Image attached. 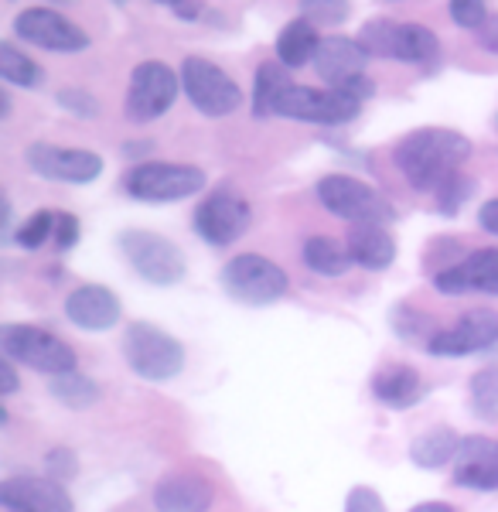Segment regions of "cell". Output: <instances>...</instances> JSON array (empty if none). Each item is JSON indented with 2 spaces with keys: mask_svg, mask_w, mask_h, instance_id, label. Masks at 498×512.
Returning <instances> with one entry per match:
<instances>
[{
  "mask_svg": "<svg viewBox=\"0 0 498 512\" xmlns=\"http://www.w3.org/2000/svg\"><path fill=\"white\" fill-rule=\"evenodd\" d=\"M471 154V140L447 127H420L393 147V164L417 192H437Z\"/></svg>",
  "mask_w": 498,
  "mask_h": 512,
  "instance_id": "6da1fadb",
  "label": "cell"
},
{
  "mask_svg": "<svg viewBox=\"0 0 498 512\" xmlns=\"http://www.w3.org/2000/svg\"><path fill=\"white\" fill-rule=\"evenodd\" d=\"M0 349L11 362L38 369L45 376L76 373V349L38 325H4L0 328Z\"/></svg>",
  "mask_w": 498,
  "mask_h": 512,
  "instance_id": "7a4b0ae2",
  "label": "cell"
},
{
  "mask_svg": "<svg viewBox=\"0 0 498 512\" xmlns=\"http://www.w3.org/2000/svg\"><path fill=\"white\" fill-rule=\"evenodd\" d=\"M123 355H127V366L140 379H151V383L174 379L185 369V349H181L178 338L161 332L157 325H147V321H134L127 328V335H123Z\"/></svg>",
  "mask_w": 498,
  "mask_h": 512,
  "instance_id": "3957f363",
  "label": "cell"
},
{
  "mask_svg": "<svg viewBox=\"0 0 498 512\" xmlns=\"http://www.w3.org/2000/svg\"><path fill=\"white\" fill-rule=\"evenodd\" d=\"M222 287H226V294L236 297L239 304L263 308V304H273L287 294L290 280L277 263L267 260V256L243 253V256H232L226 267H222Z\"/></svg>",
  "mask_w": 498,
  "mask_h": 512,
  "instance_id": "277c9868",
  "label": "cell"
},
{
  "mask_svg": "<svg viewBox=\"0 0 498 512\" xmlns=\"http://www.w3.org/2000/svg\"><path fill=\"white\" fill-rule=\"evenodd\" d=\"M123 188L140 202H178L192 198L205 188V171L192 164H171V161H147L127 171Z\"/></svg>",
  "mask_w": 498,
  "mask_h": 512,
  "instance_id": "5b68a950",
  "label": "cell"
},
{
  "mask_svg": "<svg viewBox=\"0 0 498 512\" xmlns=\"http://www.w3.org/2000/svg\"><path fill=\"white\" fill-rule=\"evenodd\" d=\"M318 198L331 216L348 219L352 226L355 222H379V226H386V222L393 219V205L359 178L325 175L318 181Z\"/></svg>",
  "mask_w": 498,
  "mask_h": 512,
  "instance_id": "8992f818",
  "label": "cell"
},
{
  "mask_svg": "<svg viewBox=\"0 0 498 512\" xmlns=\"http://www.w3.org/2000/svg\"><path fill=\"white\" fill-rule=\"evenodd\" d=\"M120 250L130 260V267L137 270L147 284L171 287L185 277V256L171 239L147 233V229H130L120 236Z\"/></svg>",
  "mask_w": 498,
  "mask_h": 512,
  "instance_id": "52a82bcc",
  "label": "cell"
},
{
  "mask_svg": "<svg viewBox=\"0 0 498 512\" xmlns=\"http://www.w3.org/2000/svg\"><path fill=\"white\" fill-rule=\"evenodd\" d=\"M181 89H185L192 106L198 113H205V117H229L232 110L243 106V89L209 59L181 62Z\"/></svg>",
  "mask_w": 498,
  "mask_h": 512,
  "instance_id": "ba28073f",
  "label": "cell"
},
{
  "mask_svg": "<svg viewBox=\"0 0 498 512\" xmlns=\"http://www.w3.org/2000/svg\"><path fill=\"white\" fill-rule=\"evenodd\" d=\"M181 79L174 76L164 62H140L130 72V89H127V120L134 123H151L161 113H168L178 99Z\"/></svg>",
  "mask_w": 498,
  "mask_h": 512,
  "instance_id": "9c48e42d",
  "label": "cell"
},
{
  "mask_svg": "<svg viewBox=\"0 0 498 512\" xmlns=\"http://www.w3.org/2000/svg\"><path fill=\"white\" fill-rule=\"evenodd\" d=\"M359 99L338 93V89H307V86H294L287 89V96L277 103V113L273 117H287V120H304V123H328V127H338V123H348L359 117Z\"/></svg>",
  "mask_w": 498,
  "mask_h": 512,
  "instance_id": "30bf717a",
  "label": "cell"
},
{
  "mask_svg": "<svg viewBox=\"0 0 498 512\" xmlns=\"http://www.w3.org/2000/svg\"><path fill=\"white\" fill-rule=\"evenodd\" d=\"M28 168L38 178L48 181H69V185H89L103 175V158L93 151H79V147H55V144H31L28 147Z\"/></svg>",
  "mask_w": 498,
  "mask_h": 512,
  "instance_id": "8fae6325",
  "label": "cell"
},
{
  "mask_svg": "<svg viewBox=\"0 0 498 512\" xmlns=\"http://www.w3.org/2000/svg\"><path fill=\"white\" fill-rule=\"evenodd\" d=\"M498 342V315L495 311L475 308L468 315H461L451 328L430 335L427 352L430 355H444V359H461V355H475L492 349Z\"/></svg>",
  "mask_w": 498,
  "mask_h": 512,
  "instance_id": "7c38bea8",
  "label": "cell"
},
{
  "mask_svg": "<svg viewBox=\"0 0 498 512\" xmlns=\"http://www.w3.org/2000/svg\"><path fill=\"white\" fill-rule=\"evenodd\" d=\"M14 35L45 48V52H82L89 45L86 31L72 24L65 14L48 11V7H28L14 18Z\"/></svg>",
  "mask_w": 498,
  "mask_h": 512,
  "instance_id": "4fadbf2b",
  "label": "cell"
},
{
  "mask_svg": "<svg viewBox=\"0 0 498 512\" xmlns=\"http://www.w3.org/2000/svg\"><path fill=\"white\" fill-rule=\"evenodd\" d=\"M249 205L232 192H212L202 205L195 209V229L205 243L212 246H229L249 229Z\"/></svg>",
  "mask_w": 498,
  "mask_h": 512,
  "instance_id": "5bb4252c",
  "label": "cell"
},
{
  "mask_svg": "<svg viewBox=\"0 0 498 512\" xmlns=\"http://www.w3.org/2000/svg\"><path fill=\"white\" fill-rule=\"evenodd\" d=\"M0 502L7 512H72V495L58 478L14 475L0 485Z\"/></svg>",
  "mask_w": 498,
  "mask_h": 512,
  "instance_id": "9a60e30c",
  "label": "cell"
},
{
  "mask_svg": "<svg viewBox=\"0 0 498 512\" xmlns=\"http://www.w3.org/2000/svg\"><path fill=\"white\" fill-rule=\"evenodd\" d=\"M434 287L441 294H498V250H475L461 263L434 274Z\"/></svg>",
  "mask_w": 498,
  "mask_h": 512,
  "instance_id": "2e32d148",
  "label": "cell"
},
{
  "mask_svg": "<svg viewBox=\"0 0 498 512\" xmlns=\"http://www.w3.org/2000/svg\"><path fill=\"white\" fill-rule=\"evenodd\" d=\"M65 315L82 332H106L123 318V304L110 287L82 284L65 297Z\"/></svg>",
  "mask_w": 498,
  "mask_h": 512,
  "instance_id": "e0dca14e",
  "label": "cell"
},
{
  "mask_svg": "<svg viewBox=\"0 0 498 512\" xmlns=\"http://www.w3.org/2000/svg\"><path fill=\"white\" fill-rule=\"evenodd\" d=\"M454 482H458L461 489H478V492L498 489V441H492V437H485V434L461 437Z\"/></svg>",
  "mask_w": 498,
  "mask_h": 512,
  "instance_id": "ac0fdd59",
  "label": "cell"
},
{
  "mask_svg": "<svg viewBox=\"0 0 498 512\" xmlns=\"http://www.w3.org/2000/svg\"><path fill=\"white\" fill-rule=\"evenodd\" d=\"M365 62H369V52H365L359 41L321 38L318 55H314V72H318L331 89H342L352 79L365 76Z\"/></svg>",
  "mask_w": 498,
  "mask_h": 512,
  "instance_id": "d6986e66",
  "label": "cell"
},
{
  "mask_svg": "<svg viewBox=\"0 0 498 512\" xmlns=\"http://www.w3.org/2000/svg\"><path fill=\"white\" fill-rule=\"evenodd\" d=\"M215 502V489L202 475H168L154 489L157 512H209Z\"/></svg>",
  "mask_w": 498,
  "mask_h": 512,
  "instance_id": "ffe728a7",
  "label": "cell"
},
{
  "mask_svg": "<svg viewBox=\"0 0 498 512\" xmlns=\"http://www.w3.org/2000/svg\"><path fill=\"white\" fill-rule=\"evenodd\" d=\"M345 246L352 253V263H359L365 270H386L396 260V239L379 222H355L348 229Z\"/></svg>",
  "mask_w": 498,
  "mask_h": 512,
  "instance_id": "44dd1931",
  "label": "cell"
},
{
  "mask_svg": "<svg viewBox=\"0 0 498 512\" xmlns=\"http://www.w3.org/2000/svg\"><path fill=\"white\" fill-rule=\"evenodd\" d=\"M372 396L383 407L406 410L423 396V379L413 366H386L372 376Z\"/></svg>",
  "mask_w": 498,
  "mask_h": 512,
  "instance_id": "7402d4cb",
  "label": "cell"
},
{
  "mask_svg": "<svg viewBox=\"0 0 498 512\" xmlns=\"http://www.w3.org/2000/svg\"><path fill=\"white\" fill-rule=\"evenodd\" d=\"M297 82L290 79L284 62H263L260 72H256V86H253V117H273L277 113V103L287 96V89H294Z\"/></svg>",
  "mask_w": 498,
  "mask_h": 512,
  "instance_id": "603a6c76",
  "label": "cell"
},
{
  "mask_svg": "<svg viewBox=\"0 0 498 512\" xmlns=\"http://www.w3.org/2000/svg\"><path fill=\"white\" fill-rule=\"evenodd\" d=\"M318 31H314V24L307 18H297L290 21L284 31H280L277 38V62H284L287 69H301V65L314 62V55H318Z\"/></svg>",
  "mask_w": 498,
  "mask_h": 512,
  "instance_id": "cb8c5ba5",
  "label": "cell"
},
{
  "mask_svg": "<svg viewBox=\"0 0 498 512\" xmlns=\"http://www.w3.org/2000/svg\"><path fill=\"white\" fill-rule=\"evenodd\" d=\"M458 451H461V437L451 427H434V431H423L410 444V461L417 468H444L451 458H458Z\"/></svg>",
  "mask_w": 498,
  "mask_h": 512,
  "instance_id": "d4e9b609",
  "label": "cell"
},
{
  "mask_svg": "<svg viewBox=\"0 0 498 512\" xmlns=\"http://www.w3.org/2000/svg\"><path fill=\"white\" fill-rule=\"evenodd\" d=\"M304 263L318 277H342L352 267V253L331 236H311L304 243Z\"/></svg>",
  "mask_w": 498,
  "mask_h": 512,
  "instance_id": "484cf974",
  "label": "cell"
},
{
  "mask_svg": "<svg viewBox=\"0 0 498 512\" xmlns=\"http://www.w3.org/2000/svg\"><path fill=\"white\" fill-rule=\"evenodd\" d=\"M441 45H437V35L427 28V24H400V35H396V59L410 62V65H423L434 62Z\"/></svg>",
  "mask_w": 498,
  "mask_h": 512,
  "instance_id": "4316f807",
  "label": "cell"
},
{
  "mask_svg": "<svg viewBox=\"0 0 498 512\" xmlns=\"http://www.w3.org/2000/svg\"><path fill=\"white\" fill-rule=\"evenodd\" d=\"M52 396H55L58 403H65V407L82 410V407H93V403L99 400V386H96L89 376H82L79 369H76V373L55 376Z\"/></svg>",
  "mask_w": 498,
  "mask_h": 512,
  "instance_id": "83f0119b",
  "label": "cell"
},
{
  "mask_svg": "<svg viewBox=\"0 0 498 512\" xmlns=\"http://www.w3.org/2000/svg\"><path fill=\"white\" fill-rule=\"evenodd\" d=\"M396 35H400V24L389 18H372L362 24L359 45L376 59H396Z\"/></svg>",
  "mask_w": 498,
  "mask_h": 512,
  "instance_id": "f1b7e54d",
  "label": "cell"
},
{
  "mask_svg": "<svg viewBox=\"0 0 498 512\" xmlns=\"http://www.w3.org/2000/svg\"><path fill=\"white\" fill-rule=\"evenodd\" d=\"M0 76H4V82H11V86L35 89L41 82V69L28 55H21L11 41H4V45H0Z\"/></svg>",
  "mask_w": 498,
  "mask_h": 512,
  "instance_id": "f546056e",
  "label": "cell"
},
{
  "mask_svg": "<svg viewBox=\"0 0 498 512\" xmlns=\"http://www.w3.org/2000/svg\"><path fill=\"white\" fill-rule=\"evenodd\" d=\"M471 410L478 420H498V369H481L471 376Z\"/></svg>",
  "mask_w": 498,
  "mask_h": 512,
  "instance_id": "4dcf8cb0",
  "label": "cell"
},
{
  "mask_svg": "<svg viewBox=\"0 0 498 512\" xmlns=\"http://www.w3.org/2000/svg\"><path fill=\"white\" fill-rule=\"evenodd\" d=\"M55 216H58V212H48V209L35 212L31 219H24V226L18 229V236H14V239H18L24 250H38L45 239L55 236Z\"/></svg>",
  "mask_w": 498,
  "mask_h": 512,
  "instance_id": "1f68e13d",
  "label": "cell"
},
{
  "mask_svg": "<svg viewBox=\"0 0 498 512\" xmlns=\"http://www.w3.org/2000/svg\"><path fill=\"white\" fill-rule=\"evenodd\" d=\"M352 0H301V14L311 24H342L348 18Z\"/></svg>",
  "mask_w": 498,
  "mask_h": 512,
  "instance_id": "d6a6232c",
  "label": "cell"
},
{
  "mask_svg": "<svg viewBox=\"0 0 498 512\" xmlns=\"http://www.w3.org/2000/svg\"><path fill=\"white\" fill-rule=\"evenodd\" d=\"M451 21L458 28L481 31L488 24V0H451Z\"/></svg>",
  "mask_w": 498,
  "mask_h": 512,
  "instance_id": "836d02e7",
  "label": "cell"
},
{
  "mask_svg": "<svg viewBox=\"0 0 498 512\" xmlns=\"http://www.w3.org/2000/svg\"><path fill=\"white\" fill-rule=\"evenodd\" d=\"M471 188H475V185H471V181H464L461 175H454L451 181H447V185L437 188L434 195H437V205H441L444 216H454V212L461 209V202L471 195Z\"/></svg>",
  "mask_w": 498,
  "mask_h": 512,
  "instance_id": "e575fe53",
  "label": "cell"
},
{
  "mask_svg": "<svg viewBox=\"0 0 498 512\" xmlns=\"http://www.w3.org/2000/svg\"><path fill=\"white\" fill-rule=\"evenodd\" d=\"M345 512H386V502L379 499V492L369 489V485H355L345 499Z\"/></svg>",
  "mask_w": 498,
  "mask_h": 512,
  "instance_id": "d590c367",
  "label": "cell"
},
{
  "mask_svg": "<svg viewBox=\"0 0 498 512\" xmlns=\"http://www.w3.org/2000/svg\"><path fill=\"white\" fill-rule=\"evenodd\" d=\"M58 103L62 106H69L72 113H79V117H96V99L89 96V93H79V89H62L58 93Z\"/></svg>",
  "mask_w": 498,
  "mask_h": 512,
  "instance_id": "8d00e7d4",
  "label": "cell"
},
{
  "mask_svg": "<svg viewBox=\"0 0 498 512\" xmlns=\"http://www.w3.org/2000/svg\"><path fill=\"white\" fill-rule=\"evenodd\" d=\"M79 239V219L69 216V212H58L55 216V246L58 250H69V246H76Z\"/></svg>",
  "mask_w": 498,
  "mask_h": 512,
  "instance_id": "74e56055",
  "label": "cell"
},
{
  "mask_svg": "<svg viewBox=\"0 0 498 512\" xmlns=\"http://www.w3.org/2000/svg\"><path fill=\"white\" fill-rule=\"evenodd\" d=\"M48 465H52L55 478H62V475H72V468H76V458H72V451L58 448V451L48 454Z\"/></svg>",
  "mask_w": 498,
  "mask_h": 512,
  "instance_id": "f35d334b",
  "label": "cell"
},
{
  "mask_svg": "<svg viewBox=\"0 0 498 512\" xmlns=\"http://www.w3.org/2000/svg\"><path fill=\"white\" fill-rule=\"evenodd\" d=\"M475 38H478V45L485 48V52L498 55V18H488L485 28L475 31Z\"/></svg>",
  "mask_w": 498,
  "mask_h": 512,
  "instance_id": "ab89813d",
  "label": "cell"
},
{
  "mask_svg": "<svg viewBox=\"0 0 498 512\" xmlns=\"http://www.w3.org/2000/svg\"><path fill=\"white\" fill-rule=\"evenodd\" d=\"M478 226L485 229V233L498 236V198H492V202L481 205V212H478Z\"/></svg>",
  "mask_w": 498,
  "mask_h": 512,
  "instance_id": "60d3db41",
  "label": "cell"
},
{
  "mask_svg": "<svg viewBox=\"0 0 498 512\" xmlns=\"http://www.w3.org/2000/svg\"><path fill=\"white\" fill-rule=\"evenodd\" d=\"M157 4H168V7H174V11H178L181 18H195V14H198V7L192 4V0H157Z\"/></svg>",
  "mask_w": 498,
  "mask_h": 512,
  "instance_id": "b9f144b4",
  "label": "cell"
},
{
  "mask_svg": "<svg viewBox=\"0 0 498 512\" xmlns=\"http://www.w3.org/2000/svg\"><path fill=\"white\" fill-rule=\"evenodd\" d=\"M0 376H4V396H11L14 390H18V376H14L11 362H4V366H0Z\"/></svg>",
  "mask_w": 498,
  "mask_h": 512,
  "instance_id": "7bdbcfd3",
  "label": "cell"
},
{
  "mask_svg": "<svg viewBox=\"0 0 498 512\" xmlns=\"http://www.w3.org/2000/svg\"><path fill=\"white\" fill-rule=\"evenodd\" d=\"M410 512H454L447 502H420V506H413Z\"/></svg>",
  "mask_w": 498,
  "mask_h": 512,
  "instance_id": "ee69618b",
  "label": "cell"
},
{
  "mask_svg": "<svg viewBox=\"0 0 498 512\" xmlns=\"http://www.w3.org/2000/svg\"><path fill=\"white\" fill-rule=\"evenodd\" d=\"M495 127H498V117H495Z\"/></svg>",
  "mask_w": 498,
  "mask_h": 512,
  "instance_id": "f6af8a7d",
  "label": "cell"
}]
</instances>
